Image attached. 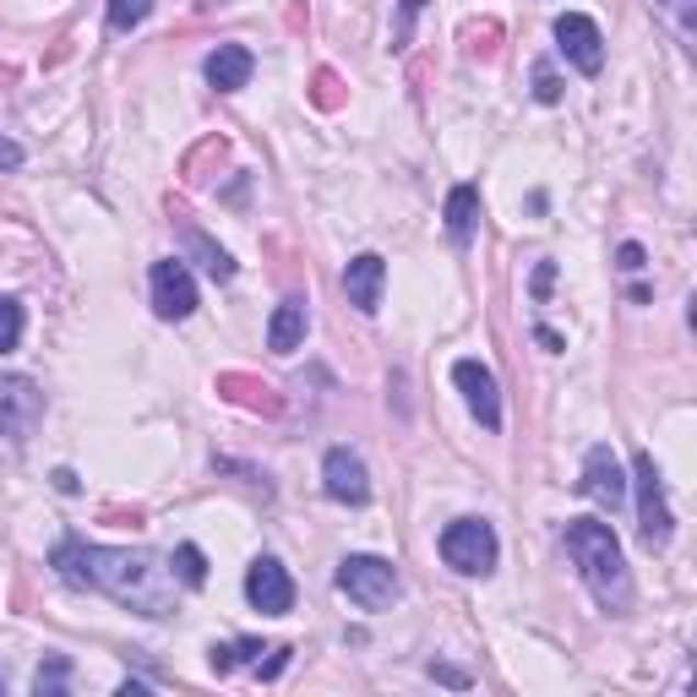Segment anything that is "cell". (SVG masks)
I'll list each match as a JSON object with an SVG mask.
<instances>
[{
    "label": "cell",
    "mask_w": 697,
    "mask_h": 697,
    "mask_svg": "<svg viewBox=\"0 0 697 697\" xmlns=\"http://www.w3.org/2000/svg\"><path fill=\"white\" fill-rule=\"evenodd\" d=\"M311 104H316V110H338V104H344V82H338V71L322 66V71L311 77Z\"/></svg>",
    "instance_id": "cell-23"
},
{
    "label": "cell",
    "mask_w": 697,
    "mask_h": 697,
    "mask_svg": "<svg viewBox=\"0 0 697 697\" xmlns=\"http://www.w3.org/2000/svg\"><path fill=\"white\" fill-rule=\"evenodd\" d=\"M283 665H289V649H268V660H257V676H262V682H273Z\"/></svg>",
    "instance_id": "cell-30"
},
{
    "label": "cell",
    "mask_w": 697,
    "mask_h": 697,
    "mask_svg": "<svg viewBox=\"0 0 697 697\" xmlns=\"http://www.w3.org/2000/svg\"><path fill=\"white\" fill-rule=\"evenodd\" d=\"M153 16V0H110V27L115 33H132Z\"/></svg>",
    "instance_id": "cell-21"
},
{
    "label": "cell",
    "mask_w": 697,
    "mask_h": 697,
    "mask_svg": "<svg viewBox=\"0 0 697 697\" xmlns=\"http://www.w3.org/2000/svg\"><path fill=\"white\" fill-rule=\"evenodd\" d=\"M557 49L583 71V77H599V66H605V33H599V22L583 16V11H561L557 16Z\"/></svg>",
    "instance_id": "cell-6"
},
{
    "label": "cell",
    "mask_w": 697,
    "mask_h": 697,
    "mask_svg": "<svg viewBox=\"0 0 697 697\" xmlns=\"http://www.w3.org/2000/svg\"><path fill=\"white\" fill-rule=\"evenodd\" d=\"M671 16H676V27H682V38H693L697 33V0H660Z\"/></svg>",
    "instance_id": "cell-25"
},
{
    "label": "cell",
    "mask_w": 697,
    "mask_h": 697,
    "mask_svg": "<svg viewBox=\"0 0 697 697\" xmlns=\"http://www.w3.org/2000/svg\"><path fill=\"white\" fill-rule=\"evenodd\" d=\"M333 583H338V594H349L360 610H387V605L404 594L393 561H382V557H344L338 572H333Z\"/></svg>",
    "instance_id": "cell-3"
},
{
    "label": "cell",
    "mask_w": 697,
    "mask_h": 697,
    "mask_svg": "<svg viewBox=\"0 0 697 697\" xmlns=\"http://www.w3.org/2000/svg\"><path fill=\"white\" fill-rule=\"evenodd\" d=\"M169 561H175V577H180V583H191V588H202V583H207V557H202L196 546H180Z\"/></svg>",
    "instance_id": "cell-22"
},
{
    "label": "cell",
    "mask_w": 697,
    "mask_h": 697,
    "mask_svg": "<svg viewBox=\"0 0 697 697\" xmlns=\"http://www.w3.org/2000/svg\"><path fill=\"white\" fill-rule=\"evenodd\" d=\"M430 676H436V682H447V687H469V676H463V671H452V665H430Z\"/></svg>",
    "instance_id": "cell-31"
},
{
    "label": "cell",
    "mask_w": 697,
    "mask_h": 697,
    "mask_svg": "<svg viewBox=\"0 0 697 697\" xmlns=\"http://www.w3.org/2000/svg\"><path fill=\"white\" fill-rule=\"evenodd\" d=\"M246 599H251L262 616H289V610H294V583H289L283 561L257 557L246 566Z\"/></svg>",
    "instance_id": "cell-10"
},
{
    "label": "cell",
    "mask_w": 697,
    "mask_h": 697,
    "mask_svg": "<svg viewBox=\"0 0 697 697\" xmlns=\"http://www.w3.org/2000/svg\"><path fill=\"white\" fill-rule=\"evenodd\" d=\"M566 557L577 561L588 594L605 605V610H627L632 605V577H627V557H621V540L610 524L599 518H572L566 524Z\"/></svg>",
    "instance_id": "cell-2"
},
{
    "label": "cell",
    "mask_w": 697,
    "mask_h": 697,
    "mask_svg": "<svg viewBox=\"0 0 697 697\" xmlns=\"http://www.w3.org/2000/svg\"><path fill=\"white\" fill-rule=\"evenodd\" d=\"M632 485H638V535H643V546H649V551H665V546H671L676 518H671V502H665L660 463H654L649 452H638V458H632Z\"/></svg>",
    "instance_id": "cell-4"
},
{
    "label": "cell",
    "mask_w": 697,
    "mask_h": 697,
    "mask_svg": "<svg viewBox=\"0 0 697 697\" xmlns=\"http://www.w3.org/2000/svg\"><path fill=\"white\" fill-rule=\"evenodd\" d=\"M419 5H425V0H398V33H393V49H404V44H409V27H415Z\"/></svg>",
    "instance_id": "cell-27"
},
{
    "label": "cell",
    "mask_w": 697,
    "mask_h": 697,
    "mask_svg": "<svg viewBox=\"0 0 697 697\" xmlns=\"http://www.w3.org/2000/svg\"><path fill=\"white\" fill-rule=\"evenodd\" d=\"M71 687V660L66 654H49L44 665H38V676H33V693L38 697H60Z\"/></svg>",
    "instance_id": "cell-19"
},
{
    "label": "cell",
    "mask_w": 697,
    "mask_h": 697,
    "mask_svg": "<svg viewBox=\"0 0 697 697\" xmlns=\"http://www.w3.org/2000/svg\"><path fill=\"white\" fill-rule=\"evenodd\" d=\"M535 99H540V104H561V77L551 71V66L535 71Z\"/></svg>",
    "instance_id": "cell-26"
},
{
    "label": "cell",
    "mask_w": 697,
    "mask_h": 697,
    "mask_svg": "<svg viewBox=\"0 0 697 697\" xmlns=\"http://www.w3.org/2000/svg\"><path fill=\"white\" fill-rule=\"evenodd\" d=\"M55 491H66V496H77V474H71V469H55Z\"/></svg>",
    "instance_id": "cell-34"
},
{
    "label": "cell",
    "mask_w": 697,
    "mask_h": 697,
    "mask_svg": "<svg viewBox=\"0 0 697 697\" xmlns=\"http://www.w3.org/2000/svg\"><path fill=\"white\" fill-rule=\"evenodd\" d=\"M382 289H387V262H382L376 251H360V257L344 268V294H349L355 311L376 316V311H382Z\"/></svg>",
    "instance_id": "cell-13"
},
{
    "label": "cell",
    "mask_w": 697,
    "mask_h": 697,
    "mask_svg": "<svg viewBox=\"0 0 697 697\" xmlns=\"http://www.w3.org/2000/svg\"><path fill=\"white\" fill-rule=\"evenodd\" d=\"M0 693H5V676H0Z\"/></svg>",
    "instance_id": "cell-35"
},
{
    "label": "cell",
    "mask_w": 697,
    "mask_h": 697,
    "mask_svg": "<svg viewBox=\"0 0 697 697\" xmlns=\"http://www.w3.org/2000/svg\"><path fill=\"white\" fill-rule=\"evenodd\" d=\"M153 311L164 322H186L196 311V283H191V268L180 257L153 262Z\"/></svg>",
    "instance_id": "cell-8"
},
{
    "label": "cell",
    "mask_w": 697,
    "mask_h": 697,
    "mask_svg": "<svg viewBox=\"0 0 697 697\" xmlns=\"http://www.w3.org/2000/svg\"><path fill=\"white\" fill-rule=\"evenodd\" d=\"M551 289H557V262H540V268H535V283H529V294H535V300H551Z\"/></svg>",
    "instance_id": "cell-28"
},
{
    "label": "cell",
    "mask_w": 697,
    "mask_h": 697,
    "mask_svg": "<svg viewBox=\"0 0 697 697\" xmlns=\"http://www.w3.org/2000/svg\"><path fill=\"white\" fill-rule=\"evenodd\" d=\"M305 327H311L305 300H283L279 311H273V322H268V349H273V355H294V349L305 344Z\"/></svg>",
    "instance_id": "cell-16"
},
{
    "label": "cell",
    "mask_w": 697,
    "mask_h": 697,
    "mask_svg": "<svg viewBox=\"0 0 697 697\" xmlns=\"http://www.w3.org/2000/svg\"><path fill=\"white\" fill-rule=\"evenodd\" d=\"M16 164H22V147L11 137H0V169H16Z\"/></svg>",
    "instance_id": "cell-32"
},
{
    "label": "cell",
    "mask_w": 697,
    "mask_h": 697,
    "mask_svg": "<svg viewBox=\"0 0 697 697\" xmlns=\"http://www.w3.org/2000/svg\"><path fill=\"white\" fill-rule=\"evenodd\" d=\"M218 398H229V404H240V409H251V415H279L283 398L262 382V376H246V371H224L218 382Z\"/></svg>",
    "instance_id": "cell-15"
},
{
    "label": "cell",
    "mask_w": 697,
    "mask_h": 697,
    "mask_svg": "<svg viewBox=\"0 0 697 697\" xmlns=\"http://www.w3.org/2000/svg\"><path fill=\"white\" fill-rule=\"evenodd\" d=\"M535 344H540V349H551V355H557V349H566L557 327H535Z\"/></svg>",
    "instance_id": "cell-33"
},
{
    "label": "cell",
    "mask_w": 697,
    "mask_h": 697,
    "mask_svg": "<svg viewBox=\"0 0 697 697\" xmlns=\"http://www.w3.org/2000/svg\"><path fill=\"white\" fill-rule=\"evenodd\" d=\"M474 229H480V191L474 186H452V196H447V235H452V246H469Z\"/></svg>",
    "instance_id": "cell-17"
},
{
    "label": "cell",
    "mask_w": 697,
    "mask_h": 697,
    "mask_svg": "<svg viewBox=\"0 0 697 697\" xmlns=\"http://www.w3.org/2000/svg\"><path fill=\"white\" fill-rule=\"evenodd\" d=\"M643 262H649V251H643V246H638V240H627V246H621V251H616V268H621V273H638V268H643Z\"/></svg>",
    "instance_id": "cell-29"
},
{
    "label": "cell",
    "mask_w": 697,
    "mask_h": 697,
    "mask_svg": "<svg viewBox=\"0 0 697 697\" xmlns=\"http://www.w3.org/2000/svg\"><path fill=\"white\" fill-rule=\"evenodd\" d=\"M322 485H327V496L344 502V507H360V502L371 496V474H366L360 452H349V447H333V452L322 458Z\"/></svg>",
    "instance_id": "cell-11"
},
{
    "label": "cell",
    "mask_w": 697,
    "mask_h": 697,
    "mask_svg": "<svg viewBox=\"0 0 697 697\" xmlns=\"http://www.w3.org/2000/svg\"><path fill=\"white\" fill-rule=\"evenodd\" d=\"M577 491H583L594 507H605V513H616V507L627 502V474H621V463H616V452H610L605 441H599V447H588Z\"/></svg>",
    "instance_id": "cell-9"
},
{
    "label": "cell",
    "mask_w": 697,
    "mask_h": 697,
    "mask_svg": "<svg viewBox=\"0 0 697 697\" xmlns=\"http://www.w3.org/2000/svg\"><path fill=\"white\" fill-rule=\"evenodd\" d=\"M38 419H44V393H38L27 376L0 371V430H5L11 441H27V436L38 430Z\"/></svg>",
    "instance_id": "cell-7"
},
{
    "label": "cell",
    "mask_w": 697,
    "mask_h": 697,
    "mask_svg": "<svg viewBox=\"0 0 697 697\" xmlns=\"http://www.w3.org/2000/svg\"><path fill=\"white\" fill-rule=\"evenodd\" d=\"M452 382L463 387V404L474 409V419H480L485 430H502V393H496L491 366H480V360H458V366H452Z\"/></svg>",
    "instance_id": "cell-12"
},
{
    "label": "cell",
    "mask_w": 697,
    "mask_h": 697,
    "mask_svg": "<svg viewBox=\"0 0 697 697\" xmlns=\"http://www.w3.org/2000/svg\"><path fill=\"white\" fill-rule=\"evenodd\" d=\"M49 566L71 583V588H93L137 616H175L180 605V577L175 561L158 551H115V546H88V540H60L49 551Z\"/></svg>",
    "instance_id": "cell-1"
},
{
    "label": "cell",
    "mask_w": 697,
    "mask_h": 697,
    "mask_svg": "<svg viewBox=\"0 0 697 697\" xmlns=\"http://www.w3.org/2000/svg\"><path fill=\"white\" fill-rule=\"evenodd\" d=\"M16 344H22V305L0 300V355H11Z\"/></svg>",
    "instance_id": "cell-24"
},
{
    "label": "cell",
    "mask_w": 697,
    "mask_h": 697,
    "mask_svg": "<svg viewBox=\"0 0 697 697\" xmlns=\"http://www.w3.org/2000/svg\"><path fill=\"white\" fill-rule=\"evenodd\" d=\"M441 561L463 577H491L496 572V529L485 518H458L441 529Z\"/></svg>",
    "instance_id": "cell-5"
},
{
    "label": "cell",
    "mask_w": 697,
    "mask_h": 697,
    "mask_svg": "<svg viewBox=\"0 0 697 697\" xmlns=\"http://www.w3.org/2000/svg\"><path fill=\"white\" fill-rule=\"evenodd\" d=\"M251 71H257V55H251L246 44H218V49L202 60V77H207L218 93H240V88L251 82Z\"/></svg>",
    "instance_id": "cell-14"
},
{
    "label": "cell",
    "mask_w": 697,
    "mask_h": 697,
    "mask_svg": "<svg viewBox=\"0 0 697 697\" xmlns=\"http://www.w3.org/2000/svg\"><path fill=\"white\" fill-rule=\"evenodd\" d=\"M463 44H469V55L491 60V55L502 49V22H469V27H463Z\"/></svg>",
    "instance_id": "cell-20"
},
{
    "label": "cell",
    "mask_w": 697,
    "mask_h": 697,
    "mask_svg": "<svg viewBox=\"0 0 697 697\" xmlns=\"http://www.w3.org/2000/svg\"><path fill=\"white\" fill-rule=\"evenodd\" d=\"M186 246L196 251V262L207 268V279H218V283H229V279H235V257H229L224 246H213V240H207L202 229H191V224H186Z\"/></svg>",
    "instance_id": "cell-18"
}]
</instances>
